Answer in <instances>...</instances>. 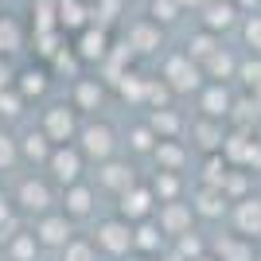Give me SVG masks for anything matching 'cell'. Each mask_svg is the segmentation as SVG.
Masks as SVG:
<instances>
[{"mask_svg":"<svg viewBox=\"0 0 261 261\" xmlns=\"http://www.w3.org/2000/svg\"><path fill=\"white\" fill-rule=\"evenodd\" d=\"M23 106H28V101H23V94H20L16 86L0 90V117H20Z\"/></svg>","mask_w":261,"mask_h":261,"instance_id":"37","label":"cell"},{"mask_svg":"<svg viewBox=\"0 0 261 261\" xmlns=\"http://www.w3.org/2000/svg\"><path fill=\"white\" fill-rule=\"evenodd\" d=\"M12 199H16V207H20L23 215H32V218L59 211V191H55V184L39 172L23 175L20 184H16V191H12Z\"/></svg>","mask_w":261,"mask_h":261,"instance_id":"1","label":"cell"},{"mask_svg":"<svg viewBox=\"0 0 261 261\" xmlns=\"http://www.w3.org/2000/svg\"><path fill=\"white\" fill-rule=\"evenodd\" d=\"M160 78L168 82L172 94H199V90H203V66H199L187 51L168 55L164 66H160Z\"/></svg>","mask_w":261,"mask_h":261,"instance_id":"6","label":"cell"},{"mask_svg":"<svg viewBox=\"0 0 261 261\" xmlns=\"http://www.w3.org/2000/svg\"><path fill=\"white\" fill-rule=\"evenodd\" d=\"M184 16V8H179V0H152V16L148 20H156L164 28V23H175Z\"/></svg>","mask_w":261,"mask_h":261,"instance_id":"35","label":"cell"},{"mask_svg":"<svg viewBox=\"0 0 261 261\" xmlns=\"http://www.w3.org/2000/svg\"><path fill=\"white\" fill-rule=\"evenodd\" d=\"M172 250V242H168V234L160 230V222L156 218H144V222H137L133 226V253H144V257H160V253Z\"/></svg>","mask_w":261,"mask_h":261,"instance_id":"15","label":"cell"},{"mask_svg":"<svg viewBox=\"0 0 261 261\" xmlns=\"http://www.w3.org/2000/svg\"><path fill=\"white\" fill-rule=\"evenodd\" d=\"M238 78H242V86H246V90H257L261 86V55H242Z\"/></svg>","mask_w":261,"mask_h":261,"instance_id":"34","label":"cell"},{"mask_svg":"<svg viewBox=\"0 0 261 261\" xmlns=\"http://www.w3.org/2000/svg\"><path fill=\"white\" fill-rule=\"evenodd\" d=\"M39 238L32 234V226H23L12 242H4V261H35L39 257Z\"/></svg>","mask_w":261,"mask_h":261,"instance_id":"29","label":"cell"},{"mask_svg":"<svg viewBox=\"0 0 261 261\" xmlns=\"http://www.w3.org/2000/svg\"><path fill=\"white\" fill-rule=\"evenodd\" d=\"M234 4H238V12H250V16H253V8H261V0H234Z\"/></svg>","mask_w":261,"mask_h":261,"instance_id":"40","label":"cell"},{"mask_svg":"<svg viewBox=\"0 0 261 261\" xmlns=\"http://www.w3.org/2000/svg\"><path fill=\"white\" fill-rule=\"evenodd\" d=\"M32 234L39 238V246H43V250H55V253H63L66 246H70V242L78 238V234H74V222H70V218H66L63 211L39 215V218L32 222Z\"/></svg>","mask_w":261,"mask_h":261,"instance_id":"10","label":"cell"},{"mask_svg":"<svg viewBox=\"0 0 261 261\" xmlns=\"http://www.w3.org/2000/svg\"><path fill=\"white\" fill-rule=\"evenodd\" d=\"M98 257H101V253H98V246H94L90 234H78V238L59 253V261H98Z\"/></svg>","mask_w":261,"mask_h":261,"instance_id":"31","label":"cell"},{"mask_svg":"<svg viewBox=\"0 0 261 261\" xmlns=\"http://www.w3.org/2000/svg\"><path fill=\"white\" fill-rule=\"evenodd\" d=\"M199 16H203V28H207V32L222 35V32H230V28L238 23L242 12H238V4H234V0H207Z\"/></svg>","mask_w":261,"mask_h":261,"instance_id":"22","label":"cell"},{"mask_svg":"<svg viewBox=\"0 0 261 261\" xmlns=\"http://www.w3.org/2000/svg\"><path fill=\"white\" fill-rule=\"evenodd\" d=\"M156 222H160V230L168 234V242H175V238H184V234H191L199 218H195V211H191V203L179 199V203H160Z\"/></svg>","mask_w":261,"mask_h":261,"instance_id":"12","label":"cell"},{"mask_svg":"<svg viewBox=\"0 0 261 261\" xmlns=\"http://www.w3.org/2000/svg\"><path fill=\"white\" fill-rule=\"evenodd\" d=\"M12 86L23 94V101L43 98L47 86H51V70H47V66H28V70H20V74H16V82H12Z\"/></svg>","mask_w":261,"mask_h":261,"instance_id":"28","label":"cell"},{"mask_svg":"<svg viewBox=\"0 0 261 261\" xmlns=\"http://www.w3.org/2000/svg\"><path fill=\"white\" fill-rule=\"evenodd\" d=\"M106 101V86H101V78H74V94H70V106L78 113H94V109Z\"/></svg>","mask_w":261,"mask_h":261,"instance_id":"24","label":"cell"},{"mask_svg":"<svg viewBox=\"0 0 261 261\" xmlns=\"http://www.w3.org/2000/svg\"><path fill=\"white\" fill-rule=\"evenodd\" d=\"M148 160H152V172H179V175H187L191 148H187L184 141H160Z\"/></svg>","mask_w":261,"mask_h":261,"instance_id":"18","label":"cell"},{"mask_svg":"<svg viewBox=\"0 0 261 261\" xmlns=\"http://www.w3.org/2000/svg\"><path fill=\"white\" fill-rule=\"evenodd\" d=\"M218 47H222V35L207 32V28H199V32L191 35V39H187V47H184V51L191 55V59H195L199 66H203V63H207V59H211V55L218 51Z\"/></svg>","mask_w":261,"mask_h":261,"instance_id":"30","label":"cell"},{"mask_svg":"<svg viewBox=\"0 0 261 261\" xmlns=\"http://www.w3.org/2000/svg\"><path fill=\"white\" fill-rule=\"evenodd\" d=\"M109 51H113V47H109V32L101 23H86V28L74 35V55L82 63H106Z\"/></svg>","mask_w":261,"mask_h":261,"instance_id":"13","label":"cell"},{"mask_svg":"<svg viewBox=\"0 0 261 261\" xmlns=\"http://www.w3.org/2000/svg\"><path fill=\"white\" fill-rule=\"evenodd\" d=\"M230 113H234V94L226 90V82H207L199 90V117L226 121Z\"/></svg>","mask_w":261,"mask_h":261,"instance_id":"16","label":"cell"},{"mask_svg":"<svg viewBox=\"0 0 261 261\" xmlns=\"http://www.w3.org/2000/svg\"><path fill=\"white\" fill-rule=\"evenodd\" d=\"M82 113H78L70 101H55V106L43 109V117H39V129L51 137V144H74L78 133H82Z\"/></svg>","mask_w":261,"mask_h":261,"instance_id":"5","label":"cell"},{"mask_svg":"<svg viewBox=\"0 0 261 261\" xmlns=\"http://www.w3.org/2000/svg\"><path fill=\"white\" fill-rule=\"evenodd\" d=\"M187 129H191V137H195V148H199L203 156L222 152V144H226V137H230V129L222 125V121H215V117H195Z\"/></svg>","mask_w":261,"mask_h":261,"instance_id":"17","label":"cell"},{"mask_svg":"<svg viewBox=\"0 0 261 261\" xmlns=\"http://www.w3.org/2000/svg\"><path fill=\"white\" fill-rule=\"evenodd\" d=\"M0 261H4V250H0Z\"/></svg>","mask_w":261,"mask_h":261,"instance_id":"44","label":"cell"},{"mask_svg":"<svg viewBox=\"0 0 261 261\" xmlns=\"http://www.w3.org/2000/svg\"><path fill=\"white\" fill-rule=\"evenodd\" d=\"M230 226L246 234V238H261V195H250L230 207Z\"/></svg>","mask_w":261,"mask_h":261,"instance_id":"20","label":"cell"},{"mask_svg":"<svg viewBox=\"0 0 261 261\" xmlns=\"http://www.w3.org/2000/svg\"><path fill=\"white\" fill-rule=\"evenodd\" d=\"M125 43H129L133 55H156L164 47V28L156 20H137L125 32Z\"/></svg>","mask_w":261,"mask_h":261,"instance_id":"19","label":"cell"},{"mask_svg":"<svg viewBox=\"0 0 261 261\" xmlns=\"http://www.w3.org/2000/svg\"><path fill=\"white\" fill-rule=\"evenodd\" d=\"M133 184H141V175H137V168H133L129 156H113V160L98 164V172H94V187H98L101 195H125Z\"/></svg>","mask_w":261,"mask_h":261,"instance_id":"7","label":"cell"},{"mask_svg":"<svg viewBox=\"0 0 261 261\" xmlns=\"http://www.w3.org/2000/svg\"><path fill=\"white\" fill-rule=\"evenodd\" d=\"M148 187L156 191L160 203H179V199H187V175H179V172H152L148 175Z\"/></svg>","mask_w":261,"mask_h":261,"instance_id":"25","label":"cell"},{"mask_svg":"<svg viewBox=\"0 0 261 261\" xmlns=\"http://www.w3.org/2000/svg\"><path fill=\"white\" fill-rule=\"evenodd\" d=\"M211 257L215 261H257V246H253V238L230 230V234H218L211 242Z\"/></svg>","mask_w":261,"mask_h":261,"instance_id":"14","label":"cell"},{"mask_svg":"<svg viewBox=\"0 0 261 261\" xmlns=\"http://www.w3.org/2000/svg\"><path fill=\"white\" fill-rule=\"evenodd\" d=\"M125 261H156V257H144V253H129Z\"/></svg>","mask_w":261,"mask_h":261,"instance_id":"42","label":"cell"},{"mask_svg":"<svg viewBox=\"0 0 261 261\" xmlns=\"http://www.w3.org/2000/svg\"><path fill=\"white\" fill-rule=\"evenodd\" d=\"M156 211H160V199H156V191L148 187V179H141V184H133L125 195H117V207H113V215H121L125 222H144V218H156Z\"/></svg>","mask_w":261,"mask_h":261,"instance_id":"8","label":"cell"},{"mask_svg":"<svg viewBox=\"0 0 261 261\" xmlns=\"http://www.w3.org/2000/svg\"><path fill=\"white\" fill-rule=\"evenodd\" d=\"M98 199H101V191L94 187V179H82V184L59 191V211L70 222H86V218L98 215Z\"/></svg>","mask_w":261,"mask_h":261,"instance_id":"9","label":"cell"},{"mask_svg":"<svg viewBox=\"0 0 261 261\" xmlns=\"http://www.w3.org/2000/svg\"><path fill=\"white\" fill-rule=\"evenodd\" d=\"M187 203H191V211H195V218H203V222H218V218H230V203L226 191L222 187H203L195 184V191L187 195Z\"/></svg>","mask_w":261,"mask_h":261,"instance_id":"11","label":"cell"},{"mask_svg":"<svg viewBox=\"0 0 261 261\" xmlns=\"http://www.w3.org/2000/svg\"><path fill=\"white\" fill-rule=\"evenodd\" d=\"M238 66H242L238 55H230L226 47H218L207 63H203V78H211V82H230V78H238Z\"/></svg>","mask_w":261,"mask_h":261,"instance_id":"27","label":"cell"},{"mask_svg":"<svg viewBox=\"0 0 261 261\" xmlns=\"http://www.w3.org/2000/svg\"><path fill=\"white\" fill-rule=\"evenodd\" d=\"M242 43H246L250 55H261V12H253V16L242 20Z\"/></svg>","mask_w":261,"mask_h":261,"instance_id":"33","label":"cell"},{"mask_svg":"<svg viewBox=\"0 0 261 261\" xmlns=\"http://www.w3.org/2000/svg\"><path fill=\"white\" fill-rule=\"evenodd\" d=\"M35 51L43 55V59H55V55L63 51V47H59V28H51V32H35Z\"/></svg>","mask_w":261,"mask_h":261,"instance_id":"38","label":"cell"},{"mask_svg":"<svg viewBox=\"0 0 261 261\" xmlns=\"http://www.w3.org/2000/svg\"><path fill=\"white\" fill-rule=\"evenodd\" d=\"M156 144H160V137L152 133L148 121H133L129 129H125V148H129V156H152Z\"/></svg>","mask_w":261,"mask_h":261,"instance_id":"26","label":"cell"},{"mask_svg":"<svg viewBox=\"0 0 261 261\" xmlns=\"http://www.w3.org/2000/svg\"><path fill=\"white\" fill-rule=\"evenodd\" d=\"M94 246H98L101 257H113V261H125L133 253V222H125L121 215H109V218H98L94 226Z\"/></svg>","mask_w":261,"mask_h":261,"instance_id":"3","label":"cell"},{"mask_svg":"<svg viewBox=\"0 0 261 261\" xmlns=\"http://www.w3.org/2000/svg\"><path fill=\"white\" fill-rule=\"evenodd\" d=\"M195 261H215V257H211V253H203V257H195Z\"/></svg>","mask_w":261,"mask_h":261,"instance_id":"43","label":"cell"},{"mask_svg":"<svg viewBox=\"0 0 261 261\" xmlns=\"http://www.w3.org/2000/svg\"><path fill=\"white\" fill-rule=\"evenodd\" d=\"M86 152L78 148V144H55V152H51V160H47V179H51L59 191H66V187H74V184H82L86 179Z\"/></svg>","mask_w":261,"mask_h":261,"instance_id":"2","label":"cell"},{"mask_svg":"<svg viewBox=\"0 0 261 261\" xmlns=\"http://www.w3.org/2000/svg\"><path fill=\"white\" fill-rule=\"evenodd\" d=\"M23 43V35L20 28H16V20L12 16H0V51H20Z\"/></svg>","mask_w":261,"mask_h":261,"instance_id":"36","label":"cell"},{"mask_svg":"<svg viewBox=\"0 0 261 261\" xmlns=\"http://www.w3.org/2000/svg\"><path fill=\"white\" fill-rule=\"evenodd\" d=\"M203 4H207V0H179V8H184V12H187V8H195V12H203Z\"/></svg>","mask_w":261,"mask_h":261,"instance_id":"41","label":"cell"},{"mask_svg":"<svg viewBox=\"0 0 261 261\" xmlns=\"http://www.w3.org/2000/svg\"><path fill=\"white\" fill-rule=\"evenodd\" d=\"M51 152H55V144H51V137H47L43 129H28V133L20 137V156H23V164H32V168H47Z\"/></svg>","mask_w":261,"mask_h":261,"instance_id":"23","label":"cell"},{"mask_svg":"<svg viewBox=\"0 0 261 261\" xmlns=\"http://www.w3.org/2000/svg\"><path fill=\"white\" fill-rule=\"evenodd\" d=\"M148 125L160 141H184V129H187V117L179 113L175 106H164V109H148Z\"/></svg>","mask_w":261,"mask_h":261,"instance_id":"21","label":"cell"},{"mask_svg":"<svg viewBox=\"0 0 261 261\" xmlns=\"http://www.w3.org/2000/svg\"><path fill=\"white\" fill-rule=\"evenodd\" d=\"M121 4H125V0H98L90 12H94V16H98V23L106 28V23H113V20L121 16Z\"/></svg>","mask_w":261,"mask_h":261,"instance_id":"39","label":"cell"},{"mask_svg":"<svg viewBox=\"0 0 261 261\" xmlns=\"http://www.w3.org/2000/svg\"><path fill=\"white\" fill-rule=\"evenodd\" d=\"M74 144L82 148V152H86V160H90V164H106V160H113V156H121L117 129H113L109 121H86Z\"/></svg>","mask_w":261,"mask_h":261,"instance_id":"4","label":"cell"},{"mask_svg":"<svg viewBox=\"0 0 261 261\" xmlns=\"http://www.w3.org/2000/svg\"><path fill=\"white\" fill-rule=\"evenodd\" d=\"M20 160H23L20 156V141H16L8 129H0V172H12Z\"/></svg>","mask_w":261,"mask_h":261,"instance_id":"32","label":"cell"}]
</instances>
